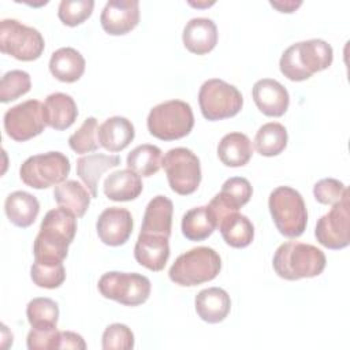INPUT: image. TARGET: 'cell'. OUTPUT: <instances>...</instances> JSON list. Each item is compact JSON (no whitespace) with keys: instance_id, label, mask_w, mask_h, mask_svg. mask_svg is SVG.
I'll return each instance as SVG.
<instances>
[{"instance_id":"4","label":"cell","mask_w":350,"mask_h":350,"mask_svg":"<svg viewBox=\"0 0 350 350\" xmlns=\"http://www.w3.org/2000/svg\"><path fill=\"white\" fill-rule=\"evenodd\" d=\"M221 269V258L208 246L193 247L178 256L168 271L170 279L179 286H197L215 279Z\"/></svg>"},{"instance_id":"13","label":"cell","mask_w":350,"mask_h":350,"mask_svg":"<svg viewBox=\"0 0 350 350\" xmlns=\"http://www.w3.org/2000/svg\"><path fill=\"white\" fill-rule=\"evenodd\" d=\"M45 126L42 104L38 100L23 101L4 113V130L10 138L18 142L41 134Z\"/></svg>"},{"instance_id":"7","label":"cell","mask_w":350,"mask_h":350,"mask_svg":"<svg viewBox=\"0 0 350 350\" xmlns=\"http://www.w3.org/2000/svg\"><path fill=\"white\" fill-rule=\"evenodd\" d=\"M201 113L208 120H221L235 116L243 105L241 92L223 79L205 81L198 92Z\"/></svg>"},{"instance_id":"12","label":"cell","mask_w":350,"mask_h":350,"mask_svg":"<svg viewBox=\"0 0 350 350\" xmlns=\"http://www.w3.org/2000/svg\"><path fill=\"white\" fill-rule=\"evenodd\" d=\"M314 235L317 241L332 250H339L350 243V212L349 190L343 197L332 204L329 212L323 215L316 224Z\"/></svg>"},{"instance_id":"23","label":"cell","mask_w":350,"mask_h":350,"mask_svg":"<svg viewBox=\"0 0 350 350\" xmlns=\"http://www.w3.org/2000/svg\"><path fill=\"white\" fill-rule=\"evenodd\" d=\"M135 131L133 123L123 116H112L98 126L100 146L109 152L123 150L133 139Z\"/></svg>"},{"instance_id":"26","label":"cell","mask_w":350,"mask_h":350,"mask_svg":"<svg viewBox=\"0 0 350 350\" xmlns=\"http://www.w3.org/2000/svg\"><path fill=\"white\" fill-rule=\"evenodd\" d=\"M85 64L83 56L77 49L64 46L52 53L49 60V71L56 79L71 83L82 77Z\"/></svg>"},{"instance_id":"30","label":"cell","mask_w":350,"mask_h":350,"mask_svg":"<svg viewBox=\"0 0 350 350\" xmlns=\"http://www.w3.org/2000/svg\"><path fill=\"white\" fill-rule=\"evenodd\" d=\"M223 239L231 247H246L254 238V227L252 221L238 212L227 215L219 224Z\"/></svg>"},{"instance_id":"8","label":"cell","mask_w":350,"mask_h":350,"mask_svg":"<svg viewBox=\"0 0 350 350\" xmlns=\"http://www.w3.org/2000/svg\"><path fill=\"white\" fill-rule=\"evenodd\" d=\"M70 168L66 154L48 152L27 157L19 168V176L25 185L33 189H46L64 182Z\"/></svg>"},{"instance_id":"33","label":"cell","mask_w":350,"mask_h":350,"mask_svg":"<svg viewBox=\"0 0 350 350\" xmlns=\"http://www.w3.org/2000/svg\"><path fill=\"white\" fill-rule=\"evenodd\" d=\"M252 193L253 189L246 178L232 176L223 183L221 190L216 197L230 212H238L239 208L249 202Z\"/></svg>"},{"instance_id":"20","label":"cell","mask_w":350,"mask_h":350,"mask_svg":"<svg viewBox=\"0 0 350 350\" xmlns=\"http://www.w3.org/2000/svg\"><path fill=\"white\" fill-rule=\"evenodd\" d=\"M45 124L55 130L68 129L78 116V108L70 94L56 92L49 94L42 104Z\"/></svg>"},{"instance_id":"14","label":"cell","mask_w":350,"mask_h":350,"mask_svg":"<svg viewBox=\"0 0 350 350\" xmlns=\"http://www.w3.org/2000/svg\"><path fill=\"white\" fill-rule=\"evenodd\" d=\"M103 29L111 36H123L139 22L138 0H109L100 16Z\"/></svg>"},{"instance_id":"11","label":"cell","mask_w":350,"mask_h":350,"mask_svg":"<svg viewBox=\"0 0 350 350\" xmlns=\"http://www.w3.org/2000/svg\"><path fill=\"white\" fill-rule=\"evenodd\" d=\"M167 174L171 189L180 194L189 196L197 190L201 182L200 159L187 148L170 149L161 161Z\"/></svg>"},{"instance_id":"38","label":"cell","mask_w":350,"mask_h":350,"mask_svg":"<svg viewBox=\"0 0 350 350\" xmlns=\"http://www.w3.org/2000/svg\"><path fill=\"white\" fill-rule=\"evenodd\" d=\"M93 7V0H62L57 8V15L64 25L74 27L92 15Z\"/></svg>"},{"instance_id":"40","label":"cell","mask_w":350,"mask_h":350,"mask_svg":"<svg viewBox=\"0 0 350 350\" xmlns=\"http://www.w3.org/2000/svg\"><path fill=\"white\" fill-rule=\"evenodd\" d=\"M346 191L347 187L340 180L334 178H324L319 180L313 187V196L316 201L323 205H332L338 202Z\"/></svg>"},{"instance_id":"22","label":"cell","mask_w":350,"mask_h":350,"mask_svg":"<svg viewBox=\"0 0 350 350\" xmlns=\"http://www.w3.org/2000/svg\"><path fill=\"white\" fill-rule=\"evenodd\" d=\"M119 164L120 157L116 154L93 153L82 156L77 160V175L86 185L88 190L92 194V198H94L97 197V186L101 175Z\"/></svg>"},{"instance_id":"24","label":"cell","mask_w":350,"mask_h":350,"mask_svg":"<svg viewBox=\"0 0 350 350\" xmlns=\"http://www.w3.org/2000/svg\"><path fill=\"white\" fill-rule=\"evenodd\" d=\"M104 194L112 201H131L142 191L141 176L127 170H118L111 172L104 180Z\"/></svg>"},{"instance_id":"17","label":"cell","mask_w":350,"mask_h":350,"mask_svg":"<svg viewBox=\"0 0 350 350\" xmlns=\"http://www.w3.org/2000/svg\"><path fill=\"white\" fill-rule=\"evenodd\" d=\"M134 257L139 265L154 272L161 271L170 257L168 238L139 232L134 246Z\"/></svg>"},{"instance_id":"10","label":"cell","mask_w":350,"mask_h":350,"mask_svg":"<svg viewBox=\"0 0 350 350\" xmlns=\"http://www.w3.org/2000/svg\"><path fill=\"white\" fill-rule=\"evenodd\" d=\"M97 287L104 298L126 306H138L150 294V280L137 272H107L100 278Z\"/></svg>"},{"instance_id":"28","label":"cell","mask_w":350,"mask_h":350,"mask_svg":"<svg viewBox=\"0 0 350 350\" xmlns=\"http://www.w3.org/2000/svg\"><path fill=\"white\" fill-rule=\"evenodd\" d=\"M53 198L59 206L70 211L75 217H82L90 205V191L77 180H64L53 190Z\"/></svg>"},{"instance_id":"18","label":"cell","mask_w":350,"mask_h":350,"mask_svg":"<svg viewBox=\"0 0 350 350\" xmlns=\"http://www.w3.org/2000/svg\"><path fill=\"white\" fill-rule=\"evenodd\" d=\"M182 40L191 53L205 55L217 44V27L209 18H193L186 23Z\"/></svg>"},{"instance_id":"19","label":"cell","mask_w":350,"mask_h":350,"mask_svg":"<svg viewBox=\"0 0 350 350\" xmlns=\"http://www.w3.org/2000/svg\"><path fill=\"white\" fill-rule=\"evenodd\" d=\"M194 306L201 320L209 324H216L228 316L231 299L226 290L220 287H208L196 295Z\"/></svg>"},{"instance_id":"27","label":"cell","mask_w":350,"mask_h":350,"mask_svg":"<svg viewBox=\"0 0 350 350\" xmlns=\"http://www.w3.org/2000/svg\"><path fill=\"white\" fill-rule=\"evenodd\" d=\"M253 146L249 137L243 133L226 134L217 146V156L227 167H242L252 159Z\"/></svg>"},{"instance_id":"21","label":"cell","mask_w":350,"mask_h":350,"mask_svg":"<svg viewBox=\"0 0 350 350\" xmlns=\"http://www.w3.org/2000/svg\"><path fill=\"white\" fill-rule=\"evenodd\" d=\"M172 212L174 205L170 198H167L165 196L153 197L145 208L141 232L170 238L172 226Z\"/></svg>"},{"instance_id":"37","label":"cell","mask_w":350,"mask_h":350,"mask_svg":"<svg viewBox=\"0 0 350 350\" xmlns=\"http://www.w3.org/2000/svg\"><path fill=\"white\" fill-rule=\"evenodd\" d=\"M31 88L30 75L23 70H11L1 77L0 101L10 103L26 94Z\"/></svg>"},{"instance_id":"43","label":"cell","mask_w":350,"mask_h":350,"mask_svg":"<svg viewBox=\"0 0 350 350\" xmlns=\"http://www.w3.org/2000/svg\"><path fill=\"white\" fill-rule=\"evenodd\" d=\"M301 4H302V1H293V0H287V1H271V5L275 7L276 10H279L280 12H293V11H295Z\"/></svg>"},{"instance_id":"41","label":"cell","mask_w":350,"mask_h":350,"mask_svg":"<svg viewBox=\"0 0 350 350\" xmlns=\"http://www.w3.org/2000/svg\"><path fill=\"white\" fill-rule=\"evenodd\" d=\"M57 328H31L27 334V347L30 350H48L57 349L59 340Z\"/></svg>"},{"instance_id":"36","label":"cell","mask_w":350,"mask_h":350,"mask_svg":"<svg viewBox=\"0 0 350 350\" xmlns=\"http://www.w3.org/2000/svg\"><path fill=\"white\" fill-rule=\"evenodd\" d=\"M68 145L75 153L93 152L100 146L98 142V124L96 118L90 116L83 120L79 129L70 135Z\"/></svg>"},{"instance_id":"35","label":"cell","mask_w":350,"mask_h":350,"mask_svg":"<svg viewBox=\"0 0 350 350\" xmlns=\"http://www.w3.org/2000/svg\"><path fill=\"white\" fill-rule=\"evenodd\" d=\"M30 276L34 284L44 288H57L66 279L63 261H37L30 268Z\"/></svg>"},{"instance_id":"25","label":"cell","mask_w":350,"mask_h":350,"mask_svg":"<svg viewBox=\"0 0 350 350\" xmlns=\"http://www.w3.org/2000/svg\"><path fill=\"white\" fill-rule=\"evenodd\" d=\"M4 211L12 224L26 228L36 221L40 212V202L33 194L18 190L7 196Z\"/></svg>"},{"instance_id":"34","label":"cell","mask_w":350,"mask_h":350,"mask_svg":"<svg viewBox=\"0 0 350 350\" xmlns=\"http://www.w3.org/2000/svg\"><path fill=\"white\" fill-rule=\"evenodd\" d=\"M26 316L31 328H55L59 320V306L46 297L33 298L27 304Z\"/></svg>"},{"instance_id":"16","label":"cell","mask_w":350,"mask_h":350,"mask_svg":"<svg viewBox=\"0 0 350 350\" xmlns=\"http://www.w3.org/2000/svg\"><path fill=\"white\" fill-rule=\"evenodd\" d=\"M253 100L257 108L267 116L279 118L286 113L290 103L288 92L276 79L262 78L253 85Z\"/></svg>"},{"instance_id":"31","label":"cell","mask_w":350,"mask_h":350,"mask_svg":"<svg viewBox=\"0 0 350 350\" xmlns=\"http://www.w3.org/2000/svg\"><path fill=\"white\" fill-rule=\"evenodd\" d=\"M253 142L261 156H276L282 153L287 145V130L278 122L265 123L257 130Z\"/></svg>"},{"instance_id":"2","label":"cell","mask_w":350,"mask_h":350,"mask_svg":"<svg viewBox=\"0 0 350 350\" xmlns=\"http://www.w3.org/2000/svg\"><path fill=\"white\" fill-rule=\"evenodd\" d=\"M332 57V46L327 41L312 38L290 45L282 53L279 67L286 78L299 82L328 68Z\"/></svg>"},{"instance_id":"1","label":"cell","mask_w":350,"mask_h":350,"mask_svg":"<svg viewBox=\"0 0 350 350\" xmlns=\"http://www.w3.org/2000/svg\"><path fill=\"white\" fill-rule=\"evenodd\" d=\"M77 232L75 216L63 206L51 209L44 216L34 239L33 253L37 261H63Z\"/></svg>"},{"instance_id":"3","label":"cell","mask_w":350,"mask_h":350,"mask_svg":"<svg viewBox=\"0 0 350 350\" xmlns=\"http://www.w3.org/2000/svg\"><path fill=\"white\" fill-rule=\"evenodd\" d=\"M325 254L316 246L299 241L282 243L272 260L278 276L286 280L319 276L325 268Z\"/></svg>"},{"instance_id":"29","label":"cell","mask_w":350,"mask_h":350,"mask_svg":"<svg viewBox=\"0 0 350 350\" xmlns=\"http://www.w3.org/2000/svg\"><path fill=\"white\" fill-rule=\"evenodd\" d=\"M216 228V219L208 205L191 208L182 217V232L190 241H204Z\"/></svg>"},{"instance_id":"5","label":"cell","mask_w":350,"mask_h":350,"mask_svg":"<svg viewBox=\"0 0 350 350\" xmlns=\"http://www.w3.org/2000/svg\"><path fill=\"white\" fill-rule=\"evenodd\" d=\"M268 206L272 220L282 235L297 238L304 234L308 212L299 191L290 186H279L271 191Z\"/></svg>"},{"instance_id":"42","label":"cell","mask_w":350,"mask_h":350,"mask_svg":"<svg viewBox=\"0 0 350 350\" xmlns=\"http://www.w3.org/2000/svg\"><path fill=\"white\" fill-rule=\"evenodd\" d=\"M57 349H86V343L83 338L71 331H60L59 332V340H57Z\"/></svg>"},{"instance_id":"32","label":"cell","mask_w":350,"mask_h":350,"mask_svg":"<svg viewBox=\"0 0 350 350\" xmlns=\"http://www.w3.org/2000/svg\"><path fill=\"white\" fill-rule=\"evenodd\" d=\"M163 154L159 146L144 144L127 154V167L139 176H152L161 168Z\"/></svg>"},{"instance_id":"39","label":"cell","mask_w":350,"mask_h":350,"mask_svg":"<svg viewBox=\"0 0 350 350\" xmlns=\"http://www.w3.org/2000/svg\"><path fill=\"white\" fill-rule=\"evenodd\" d=\"M134 347V334L126 324L113 323L103 334L104 350H130Z\"/></svg>"},{"instance_id":"9","label":"cell","mask_w":350,"mask_h":350,"mask_svg":"<svg viewBox=\"0 0 350 350\" xmlns=\"http://www.w3.org/2000/svg\"><path fill=\"white\" fill-rule=\"evenodd\" d=\"M45 42L41 33L16 19L0 22V49L22 62H31L41 56Z\"/></svg>"},{"instance_id":"15","label":"cell","mask_w":350,"mask_h":350,"mask_svg":"<svg viewBox=\"0 0 350 350\" xmlns=\"http://www.w3.org/2000/svg\"><path fill=\"white\" fill-rule=\"evenodd\" d=\"M96 230L103 243L120 246L129 241L133 232V216L124 208L109 206L100 213Z\"/></svg>"},{"instance_id":"6","label":"cell","mask_w":350,"mask_h":350,"mask_svg":"<svg viewBox=\"0 0 350 350\" xmlns=\"http://www.w3.org/2000/svg\"><path fill=\"white\" fill-rule=\"evenodd\" d=\"M149 133L163 141L186 137L194 126L191 107L182 100H170L153 107L146 119Z\"/></svg>"}]
</instances>
